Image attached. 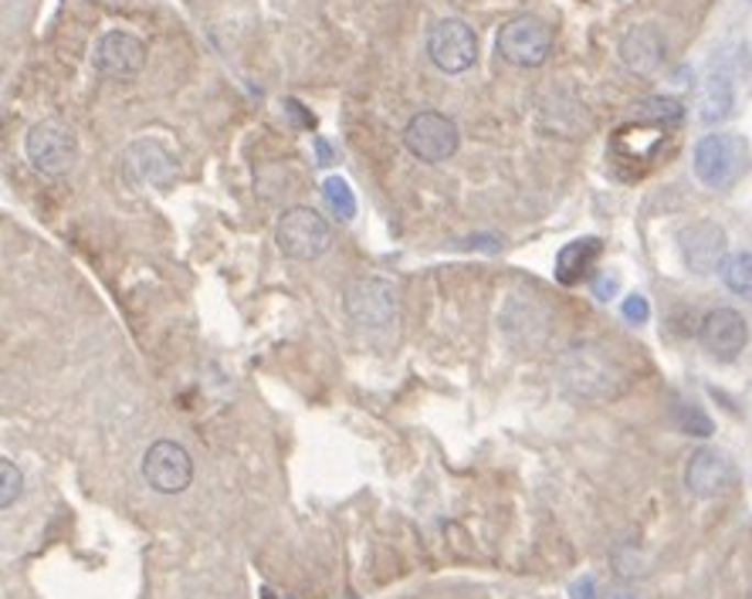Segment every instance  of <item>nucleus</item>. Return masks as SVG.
Listing matches in <instances>:
<instances>
[{"label": "nucleus", "instance_id": "obj_1", "mask_svg": "<svg viewBox=\"0 0 752 599\" xmlns=\"http://www.w3.org/2000/svg\"><path fill=\"white\" fill-rule=\"evenodd\" d=\"M560 379L573 397L617 400L627 390V373L613 353L597 342H576L560 356Z\"/></svg>", "mask_w": 752, "mask_h": 599}, {"label": "nucleus", "instance_id": "obj_2", "mask_svg": "<svg viewBox=\"0 0 752 599\" xmlns=\"http://www.w3.org/2000/svg\"><path fill=\"white\" fill-rule=\"evenodd\" d=\"M749 166V143L736 133H712L695 143L692 169L701 187L726 190L732 187Z\"/></svg>", "mask_w": 752, "mask_h": 599}, {"label": "nucleus", "instance_id": "obj_3", "mask_svg": "<svg viewBox=\"0 0 752 599\" xmlns=\"http://www.w3.org/2000/svg\"><path fill=\"white\" fill-rule=\"evenodd\" d=\"M275 244L291 262H316L329 251L332 231H329V224H325V218L319 210H312V207H288L278 218Z\"/></svg>", "mask_w": 752, "mask_h": 599}, {"label": "nucleus", "instance_id": "obj_4", "mask_svg": "<svg viewBox=\"0 0 752 599\" xmlns=\"http://www.w3.org/2000/svg\"><path fill=\"white\" fill-rule=\"evenodd\" d=\"M24 153L31 166L45 177H65L78 159V136L62 119H45L27 130Z\"/></svg>", "mask_w": 752, "mask_h": 599}, {"label": "nucleus", "instance_id": "obj_5", "mask_svg": "<svg viewBox=\"0 0 752 599\" xmlns=\"http://www.w3.org/2000/svg\"><path fill=\"white\" fill-rule=\"evenodd\" d=\"M343 309L363 329H387L400 315V291L384 278H353L343 288Z\"/></svg>", "mask_w": 752, "mask_h": 599}, {"label": "nucleus", "instance_id": "obj_6", "mask_svg": "<svg viewBox=\"0 0 752 599\" xmlns=\"http://www.w3.org/2000/svg\"><path fill=\"white\" fill-rule=\"evenodd\" d=\"M495 48H498V55L506 58L509 65L539 68L542 62L550 58V52H553V31H550V24L542 21V18L522 14V18H512L506 27L498 31Z\"/></svg>", "mask_w": 752, "mask_h": 599}, {"label": "nucleus", "instance_id": "obj_7", "mask_svg": "<svg viewBox=\"0 0 752 599\" xmlns=\"http://www.w3.org/2000/svg\"><path fill=\"white\" fill-rule=\"evenodd\" d=\"M403 143L421 163H444L462 146V133H457V122L441 112H417L407 122Z\"/></svg>", "mask_w": 752, "mask_h": 599}, {"label": "nucleus", "instance_id": "obj_8", "mask_svg": "<svg viewBox=\"0 0 752 599\" xmlns=\"http://www.w3.org/2000/svg\"><path fill=\"white\" fill-rule=\"evenodd\" d=\"M428 55L431 62L447 71V75H462L475 65L478 58V37L475 31L465 24V21H457V18H444L431 27L428 34Z\"/></svg>", "mask_w": 752, "mask_h": 599}, {"label": "nucleus", "instance_id": "obj_9", "mask_svg": "<svg viewBox=\"0 0 752 599\" xmlns=\"http://www.w3.org/2000/svg\"><path fill=\"white\" fill-rule=\"evenodd\" d=\"M143 478L159 495H180L193 481V461L184 444L177 441H156L143 454Z\"/></svg>", "mask_w": 752, "mask_h": 599}, {"label": "nucleus", "instance_id": "obj_10", "mask_svg": "<svg viewBox=\"0 0 752 599\" xmlns=\"http://www.w3.org/2000/svg\"><path fill=\"white\" fill-rule=\"evenodd\" d=\"M122 174L130 177L136 187H166L177 177V156L163 140H136L125 146L122 153Z\"/></svg>", "mask_w": 752, "mask_h": 599}, {"label": "nucleus", "instance_id": "obj_11", "mask_svg": "<svg viewBox=\"0 0 752 599\" xmlns=\"http://www.w3.org/2000/svg\"><path fill=\"white\" fill-rule=\"evenodd\" d=\"M678 251L688 271L695 275H716L729 258V237L716 221H695L678 231Z\"/></svg>", "mask_w": 752, "mask_h": 599}, {"label": "nucleus", "instance_id": "obj_12", "mask_svg": "<svg viewBox=\"0 0 752 599\" xmlns=\"http://www.w3.org/2000/svg\"><path fill=\"white\" fill-rule=\"evenodd\" d=\"M698 339H701V350L712 359L732 363L749 346V325L736 309H712L701 319Z\"/></svg>", "mask_w": 752, "mask_h": 599}, {"label": "nucleus", "instance_id": "obj_13", "mask_svg": "<svg viewBox=\"0 0 752 599\" xmlns=\"http://www.w3.org/2000/svg\"><path fill=\"white\" fill-rule=\"evenodd\" d=\"M146 65V48L143 41L130 31H109L102 34L99 48H96V68L106 78L125 81V78H136Z\"/></svg>", "mask_w": 752, "mask_h": 599}, {"label": "nucleus", "instance_id": "obj_14", "mask_svg": "<svg viewBox=\"0 0 752 599\" xmlns=\"http://www.w3.org/2000/svg\"><path fill=\"white\" fill-rule=\"evenodd\" d=\"M685 485L698 498H719L736 485V467L722 451L701 447L692 454V461L685 467Z\"/></svg>", "mask_w": 752, "mask_h": 599}, {"label": "nucleus", "instance_id": "obj_15", "mask_svg": "<svg viewBox=\"0 0 752 599\" xmlns=\"http://www.w3.org/2000/svg\"><path fill=\"white\" fill-rule=\"evenodd\" d=\"M732 109H736V75L722 58H716L698 85V119L705 125H719L732 115Z\"/></svg>", "mask_w": 752, "mask_h": 599}, {"label": "nucleus", "instance_id": "obj_16", "mask_svg": "<svg viewBox=\"0 0 752 599\" xmlns=\"http://www.w3.org/2000/svg\"><path fill=\"white\" fill-rule=\"evenodd\" d=\"M620 62L634 75H651L664 62V37L651 24H638L620 37Z\"/></svg>", "mask_w": 752, "mask_h": 599}, {"label": "nucleus", "instance_id": "obj_17", "mask_svg": "<svg viewBox=\"0 0 752 599\" xmlns=\"http://www.w3.org/2000/svg\"><path fill=\"white\" fill-rule=\"evenodd\" d=\"M600 237H579V241H569L560 254H556V281L563 285H579L583 278H587L600 258Z\"/></svg>", "mask_w": 752, "mask_h": 599}, {"label": "nucleus", "instance_id": "obj_18", "mask_svg": "<svg viewBox=\"0 0 752 599\" xmlns=\"http://www.w3.org/2000/svg\"><path fill=\"white\" fill-rule=\"evenodd\" d=\"M719 275H722V285H726L732 295L749 298V302H752V251H736V254H729Z\"/></svg>", "mask_w": 752, "mask_h": 599}, {"label": "nucleus", "instance_id": "obj_19", "mask_svg": "<svg viewBox=\"0 0 752 599\" xmlns=\"http://www.w3.org/2000/svg\"><path fill=\"white\" fill-rule=\"evenodd\" d=\"M322 197H325V207L336 213L340 221H353L356 218V197L350 190V184L343 177H329L322 184Z\"/></svg>", "mask_w": 752, "mask_h": 599}, {"label": "nucleus", "instance_id": "obj_20", "mask_svg": "<svg viewBox=\"0 0 752 599\" xmlns=\"http://www.w3.org/2000/svg\"><path fill=\"white\" fill-rule=\"evenodd\" d=\"M675 423L682 426V434H688V437H712L716 434V423H712V417H708L701 407H695V403H678L675 407Z\"/></svg>", "mask_w": 752, "mask_h": 599}, {"label": "nucleus", "instance_id": "obj_21", "mask_svg": "<svg viewBox=\"0 0 752 599\" xmlns=\"http://www.w3.org/2000/svg\"><path fill=\"white\" fill-rule=\"evenodd\" d=\"M638 115H644V119L664 125V122H682L685 109H682V102H675V99H648V102L638 106Z\"/></svg>", "mask_w": 752, "mask_h": 599}, {"label": "nucleus", "instance_id": "obj_22", "mask_svg": "<svg viewBox=\"0 0 752 599\" xmlns=\"http://www.w3.org/2000/svg\"><path fill=\"white\" fill-rule=\"evenodd\" d=\"M0 478H4V491H0V504L11 508L18 498H21V488H24V475L18 470V464L11 457H0Z\"/></svg>", "mask_w": 752, "mask_h": 599}, {"label": "nucleus", "instance_id": "obj_23", "mask_svg": "<svg viewBox=\"0 0 752 599\" xmlns=\"http://www.w3.org/2000/svg\"><path fill=\"white\" fill-rule=\"evenodd\" d=\"M648 315H651V309H648V298L644 295H627L623 298V319L631 322V325H644Z\"/></svg>", "mask_w": 752, "mask_h": 599}, {"label": "nucleus", "instance_id": "obj_24", "mask_svg": "<svg viewBox=\"0 0 752 599\" xmlns=\"http://www.w3.org/2000/svg\"><path fill=\"white\" fill-rule=\"evenodd\" d=\"M569 599H597V583L594 576H583L569 586Z\"/></svg>", "mask_w": 752, "mask_h": 599}, {"label": "nucleus", "instance_id": "obj_25", "mask_svg": "<svg viewBox=\"0 0 752 599\" xmlns=\"http://www.w3.org/2000/svg\"><path fill=\"white\" fill-rule=\"evenodd\" d=\"M594 291H597V298H604V302H607V298L617 291V278H613V275H604V278L594 285Z\"/></svg>", "mask_w": 752, "mask_h": 599}, {"label": "nucleus", "instance_id": "obj_26", "mask_svg": "<svg viewBox=\"0 0 752 599\" xmlns=\"http://www.w3.org/2000/svg\"><path fill=\"white\" fill-rule=\"evenodd\" d=\"M607 599H638V596H634V592H627V589H613Z\"/></svg>", "mask_w": 752, "mask_h": 599}, {"label": "nucleus", "instance_id": "obj_27", "mask_svg": "<svg viewBox=\"0 0 752 599\" xmlns=\"http://www.w3.org/2000/svg\"><path fill=\"white\" fill-rule=\"evenodd\" d=\"M319 156H322V166H325V163H329V146H325L322 140H319Z\"/></svg>", "mask_w": 752, "mask_h": 599}, {"label": "nucleus", "instance_id": "obj_28", "mask_svg": "<svg viewBox=\"0 0 752 599\" xmlns=\"http://www.w3.org/2000/svg\"><path fill=\"white\" fill-rule=\"evenodd\" d=\"M262 599H278V596H275L272 589H262Z\"/></svg>", "mask_w": 752, "mask_h": 599}]
</instances>
